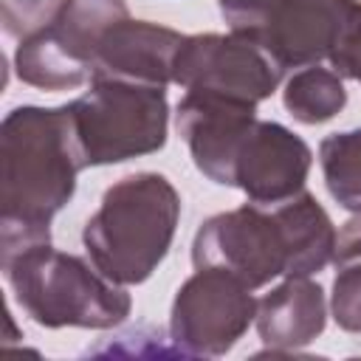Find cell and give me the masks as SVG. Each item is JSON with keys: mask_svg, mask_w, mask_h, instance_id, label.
<instances>
[{"mask_svg": "<svg viewBox=\"0 0 361 361\" xmlns=\"http://www.w3.org/2000/svg\"><path fill=\"white\" fill-rule=\"evenodd\" d=\"M85 169L68 104H20L0 124V259L51 243Z\"/></svg>", "mask_w": 361, "mask_h": 361, "instance_id": "obj_1", "label": "cell"}, {"mask_svg": "<svg viewBox=\"0 0 361 361\" xmlns=\"http://www.w3.org/2000/svg\"><path fill=\"white\" fill-rule=\"evenodd\" d=\"M180 223V195L161 172H130L113 180L85 220L87 259L116 285H141L166 259Z\"/></svg>", "mask_w": 361, "mask_h": 361, "instance_id": "obj_2", "label": "cell"}, {"mask_svg": "<svg viewBox=\"0 0 361 361\" xmlns=\"http://www.w3.org/2000/svg\"><path fill=\"white\" fill-rule=\"evenodd\" d=\"M3 276L23 313L39 327L110 330L133 313V296L124 285L107 279L87 257L31 245L0 259Z\"/></svg>", "mask_w": 361, "mask_h": 361, "instance_id": "obj_3", "label": "cell"}, {"mask_svg": "<svg viewBox=\"0 0 361 361\" xmlns=\"http://www.w3.org/2000/svg\"><path fill=\"white\" fill-rule=\"evenodd\" d=\"M68 110L85 169L152 155L166 144V87L90 79V87L68 102Z\"/></svg>", "mask_w": 361, "mask_h": 361, "instance_id": "obj_4", "label": "cell"}, {"mask_svg": "<svg viewBox=\"0 0 361 361\" xmlns=\"http://www.w3.org/2000/svg\"><path fill=\"white\" fill-rule=\"evenodd\" d=\"M127 17V0H65L42 31L17 42V79L51 93L82 87L90 82V65L102 37Z\"/></svg>", "mask_w": 361, "mask_h": 361, "instance_id": "obj_5", "label": "cell"}, {"mask_svg": "<svg viewBox=\"0 0 361 361\" xmlns=\"http://www.w3.org/2000/svg\"><path fill=\"white\" fill-rule=\"evenodd\" d=\"M257 299L245 282L223 268H195L175 290L169 338L186 358L226 355L254 324Z\"/></svg>", "mask_w": 361, "mask_h": 361, "instance_id": "obj_6", "label": "cell"}, {"mask_svg": "<svg viewBox=\"0 0 361 361\" xmlns=\"http://www.w3.org/2000/svg\"><path fill=\"white\" fill-rule=\"evenodd\" d=\"M285 71L243 31L186 34L172 68V85L186 93H214L243 102H265L276 93Z\"/></svg>", "mask_w": 361, "mask_h": 361, "instance_id": "obj_7", "label": "cell"}, {"mask_svg": "<svg viewBox=\"0 0 361 361\" xmlns=\"http://www.w3.org/2000/svg\"><path fill=\"white\" fill-rule=\"evenodd\" d=\"M195 268H223L251 290L288 274L285 231L271 206L243 203L206 217L192 240Z\"/></svg>", "mask_w": 361, "mask_h": 361, "instance_id": "obj_8", "label": "cell"}, {"mask_svg": "<svg viewBox=\"0 0 361 361\" xmlns=\"http://www.w3.org/2000/svg\"><path fill=\"white\" fill-rule=\"evenodd\" d=\"M257 118L254 102L214 93H183L175 104V130L183 138L195 169L217 186L234 183L240 144Z\"/></svg>", "mask_w": 361, "mask_h": 361, "instance_id": "obj_9", "label": "cell"}, {"mask_svg": "<svg viewBox=\"0 0 361 361\" xmlns=\"http://www.w3.org/2000/svg\"><path fill=\"white\" fill-rule=\"evenodd\" d=\"M310 166L313 152L302 135L279 121L257 118L240 144L231 186L240 189L248 203L276 206L305 189Z\"/></svg>", "mask_w": 361, "mask_h": 361, "instance_id": "obj_10", "label": "cell"}, {"mask_svg": "<svg viewBox=\"0 0 361 361\" xmlns=\"http://www.w3.org/2000/svg\"><path fill=\"white\" fill-rule=\"evenodd\" d=\"M358 0H276L254 37L288 73L319 65L336 48Z\"/></svg>", "mask_w": 361, "mask_h": 361, "instance_id": "obj_11", "label": "cell"}, {"mask_svg": "<svg viewBox=\"0 0 361 361\" xmlns=\"http://www.w3.org/2000/svg\"><path fill=\"white\" fill-rule=\"evenodd\" d=\"M186 34L152 23V20H121L102 37L90 79H118L133 85L166 87L172 85L175 54Z\"/></svg>", "mask_w": 361, "mask_h": 361, "instance_id": "obj_12", "label": "cell"}, {"mask_svg": "<svg viewBox=\"0 0 361 361\" xmlns=\"http://www.w3.org/2000/svg\"><path fill=\"white\" fill-rule=\"evenodd\" d=\"M327 316V293L313 276H282L257 299L254 324L268 355H296L324 333Z\"/></svg>", "mask_w": 361, "mask_h": 361, "instance_id": "obj_13", "label": "cell"}, {"mask_svg": "<svg viewBox=\"0 0 361 361\" xmlns=\"http://www.w3.org/2000/svg\"><path fill=\"white\" fill-rule=\"evenodd\" d=\"M288 245V274L285 276H313L333 262L336 254V226L324 206L302 189L285 203L271 206Z\"/></svg>", "mask_w": 361, "mask_h": 361, "instance_id": "obj_14", "label": "cell"}, {"mask_svg": "<svg viewBox=\"0 0 361 361\" xmlns=\"http://www.w3.org/2000/svg\"><path fill=\"white\" fill-rule=\"evenodd\" d=\"M282 104L299 124H324L336 118L347 104L344 79L333 68L305 65L296 68L282 85Z\"/></svg>", "mask_w": 361, "mask_h": 361, "instance_id": "obj_15", "label": "cell"}, {"mask_svg": "<svg viewBox=\"0 0 361 361\" xmlns=\"http://www.w3.org/2000/svg\"><path fill=\"white\" fill-rule=\"evenodd\" d=\"M319 166L330 197L358 214L361 212V127L330 133L319 144Z\"/></svg>", "mask_w": 361, "mask_h": 361, "instance_id": "obj_16", "label": "cell"}, {"mask_svg": "<svg viewBox=\"0 0 361 361\" xmlns=\"http://www.w3.org/2000/svg\"><path fill=\"white\" fill-rule=\"evenodd\" d=\"M87 353L90 355H158V358L183 355L172 344V338H166L161 333V327H152V324H138V327H130L124 333L107 336L104 344H99Z\"/></svg>", "mask_w": 361, "mask_h": 361, "instance_id": "obj_17", "label": "cell"}, {"mask_svg": "<svg viewBox=\"0 0 361 361\" xmlns=\"http://www.w3.org/2000/svg\"><path fill=\"white\" fill-rule=\"evenodd\" d=\"M330 316L347 333H361V262L336 268L330 288Z\"/></svg>", "mask_w": 361, "mask_h": 361, "instance_id": "obj_18", "label": "cell"}, {"mask_svg": "<svg viewBox=\"0 0 361 361\" xmlns=\"http://www.w3.org/2000/svg\"><path fill=\"white\" fill-rule=\"evenodd\" d=\"M65 0H0L3 6V31L11 39H25L37 31H42Z\"/></svg>", "mask_w": 361, "mask_h": 361, "instance_id": "obj_19", "label": "cell"}, {"mask_svg": "<svg viewBox=\"0 0 361 361\" xmlns=\"http://www.w3.org/2000/svg\"><path fill=\"white\" fill-rule=\"evenodd\" d=\"M330 68L341 76V79H353L361 85V3L355 6L353 17L347 20L336 48L327 56Z\"/></svg>", "mask_w": 361, "mask_h": 361, "instance_id": "obj_20", "label": "cell"}, {"mask_svg": "<svg viewBox=\"0 0 361 361\" xmlns=\"http://www.w3.org/2000/svg\"><path fill=\"white\" fill-rule=\"evenodd\" d=\"M274 3L276 0H217V8L220 17L228 23V31L254 34Z\"/></svg>", "mask_w": 361, "mask_h": 361, "instance_id": "obj_21", "label": "cell"}, {"mask_svg": "<svg viewBox=\"0 0 361 361\" xmlns=\"http://www.w3.org/2000/svg\"><path fill=\"white\" fill-rule=\"evenodd\" d=\"M353 262H361V212L353 214L341 231L336 234V254H333V265L341 268V265H353Z\"/></svg>", "mask_w": 361, "mask_h": 361, "instance_id": "obj_22", "label": "cell"}]
</instances>
